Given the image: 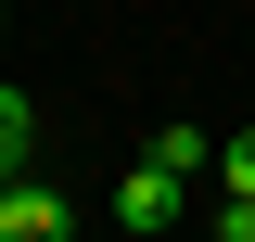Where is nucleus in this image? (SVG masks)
Segmentation results:
<instances>
[{
	"label": "nucleus",
	"mask_w": 255,
	"mask_h": 242,
	"mask_svg": "<svg viewBox=\"0 0 255 242\" xmlns=\"http://www.w3.org/2000/svg\"><path fill=\"white\" fill-rule=\"evenodd\" d=\"M217 191H255V127H230V140H217Z\"/></svg>",
	"instance_id": "nucleus-6"
},
{
	"label": "nucleus",
	"mask_w": 255,
	"mask_h": 242,
	"mask_svg": "<svg viewBox=\"0 0 255 242\" xmlns=\"http://www.w3.org/2000/svg\"><path fill=\"white\" fill-rule=\"evenodd\" d=\"M204 230H217V242H255V191H204Z\"/></svg>",
	"instance_id": "nucleus-5"
},
{
	"label": "nucleus",
	"mask_w": 255,
	"mask_h": 242,
	"mask_svg": "<svg viewBox=\"0 0 255 242\" xmlns=\"http://www.w3.org/2000/svg\"><path fill=\"white\" fill-rule=\"evenodd\" d=\"M102 217H115L128 242H153V230H179V217H204V191H191L179 166H153V153H140V166L115 179V204H102Z\"/></svg>",
	"instance_id": "nucleus-1"
},
{
	"label": "nucleus",
	"mask_w": 255,
	"mask_h": 242,
	"mask_svg": "<svg viewBox=\"0 0 255 242\" xmlns=\"http://www.w3.org/2000/svg\"><path fill=\"white\" fill-rule=\"evenodd\" d=\"M13 166H38V102L0 77V179H13Z\"/></svg>",
	"instance_id": "nucleus-4"
},
{
	"label": "nucleus",
	"mask_w": 255,
	"mask_h": 242,
	"mask_svg": "<svg viewBox=\"0 0 255 242\" xmlns=\"http://www.w3.org/2000/svg\"><path fill=\"white\" fill-rule=\"evenodd\" d=\"M0 26H13V0H0Z\"/></svg>",
	"instance_id": "nucleus-7"
},
{
	"label": "nucleus",
	"mask_w": 255,
	"mask_h": 242,
	"mask_svg": "<svg viewBox=\"0 0 255 242\" xmlns=\"http://www.w3.org/2000/svg\"><path fill=\"white\" fill-rule=\"evenodd\" d=\"M140 153H153V166H179L191 191L217 179V127H191V115H166V127H153V140H140Z\"/></svg>",
	"instance_id": "nucleus-3"
},
{
	"label": "nucleus",
	"mask_w": 255,
	"mask_h": 242,
	"mask_svg": "<svg viewBox=\"0 0 255 242\" xmlns=\"http://www.w3.org/2000/svg\"><path fill=\"white\" fill-rule=\"evenodd\" d=\"M64 230H77V204H64L38 166H13V179H0V242H64Z\"/></svg>",
	"instance_id": "nucleus-2"
}]
</instances>
